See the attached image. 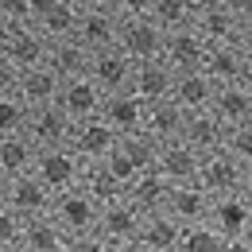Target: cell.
I'll return each mask as SVG.
<instances>
[{
	"mask_svg": "<svg viewBox=\"0 0 252 252\" xmlns=\"http://www.w3.org/2000/svg\"><path fill=\"white\" fill-rule=\"evenodd\" d=\"M0 252H24V249H20V245H16V249H0Z\"/></svg>",
	"mask_w": 252,
	"mask_h": 252,
	"instance_id": "obj_55",
	"label": "cell"
},
{
	"mask_svg": "<svg viewBox=\"0 0 252 252\" xmlns=\"http://www.w3.org/2000/svg\"><path fill=\"white\" fill-rule=\"evenodd\" d=\"M47 63H51V70H55L63 82L66 78H82V74H90V66H94V51L82 47L78 39H63V43H51Z\"/></svg>",
	"mask_w": 252,
	"mask_h": 252,
	"instance_id": "obj_29",
	"label": "cell"
},
{
	"mask_svg": "<svg viewBox=\"0 0 252 252\" xmlns=\"http://www.w3.org/2000/svg\"><path fill=\"white\" fill-rule=\"evenodd\" d=\"M66 252H109V241L101 233H82V237H70Z\"/></svg>",
	"mask_w": 252,
	"mask_h": 252,
	"instance_id": "obj_41",
	"label": "cell"
},
{
	"mask_svg": "<svg viewBox=\"0 0 252 252\" xmlns=\"http://www.w3.org/2000/svg\"><path fill=\"white\" fill-rule=\"evenodd\" d=\"M249 51L241 43H221L210 47V59H206V74L218 82V86H241L249 78Z\"/></svg>",
	"mask_w": 252,
	"mask_h": 252,
	"instance_id": "obj_16",
	"label": "cell"
},
{
	"mask_svg": "<svg viewBox=\"0 0 252 252\" xmlns=\"http://www.w3.org/2000/svg\"><path fill=\"white\" fill-rule=\"evenodd\" d=\"M198 167H202V156L190 148L187 140H171V144H159V159L156 171L167 179V183H190L198 179Z\"/></svg>",
	"mask_w": 252,
	"mask_h": 252,
	"instance_id": "obj_19",
	"label": "cell"
},
{
	"mask_svg": "<svg viewBox=\"0 0 252 252\" xmlns=\"http://www.w3.org/2000/svg\"><path fill=\"white\" fill-rule=\"evenodd\" d=\"M245 163L237 156H229L225 148L221 152H210L202 156V167H198V183L210 190L214 198H225V194H245Z\"/></svg>",
	"mask_w": 252,
	"mask_h": 252,
	"instance_id": "obj_4",
	"label": "cell"
},
{
	"mask_svg": "<svg viewBox=\"0 0 252 252\" xmlns=\"http://www.w3.org/2000/svg\"><path fill=\"white\" fill-rule=\"evenodd\" d=\"M237 43L249 51V59H252V20H245V24H241V39H237Z\"/></svg>",
	"mask_w": 252,
	"mask_h": 252,
	"instance_id": "obj_47",
	"label": "cell"
},
{
	"mask_svg": "<svg viewBox=\"0 0 252 252\" xmlns=\"http://www.w3.org/2000/svg\"><path fill=\"white\" fill-rule=\"evenodd\" d=\"M121 148H125L128 156L136 159V167H140V171L156 167V159H159V140H156V136H148L144 128H140V132H128V136H121Z\"/></svg>",
	"mask_w": 252,
	"mask_h": 252,
	"instance_id": "obj_36",
	"label": "cell"
},
{
	"mask_svg": "<svg viewBox=\"0 0 252 252\" xmlns=\"http://www.w3.org/2000/svg\"><path fill=\"white\" fill-rule=\"evenodd\" d=\"M121 144V132L113 125H105L101 117H90V121H78L74 125V136H70V148L86 163H101L105 156H113Z\"/></svg>",
	"mask_w": 252,
	"mask_h": 252,
	"instance_id": "obj_7",
	"label": "cell"
},
{
	"mask_svg": "<svg viewBox=\"0 0 252 252\" xmlns=\"http://www.w3.org/2000/svg\"><path fill=\"white\" fill-rule=\"evenodd\" d=\"M225 4H229L241 20H252V0H225Z\"/></svg>",
	"mask_w": 252,
	"mask_h": 252,
	"instance_id": "obj_46",
	"label": "cell"
},
{
	"mask_svg": "<svg viewBox=\"0 0 252 252\" xmlns=\"http://www.w3.org/2000/svg\"><path fill=\"white\" fill-rule=\"evenodd\" d=\"M179 237H183V225L171 218L167 210L144 214V225H140V233H136V241L148 252H175L179 249Z\"/></svg>",
	"mask_w": 252,
	"mask_h": 252,
	"instance_id": "obj_26",
	"label": "cell"
},
{
	"mask_svg": "<svg viewBox=\"0 0 252 252\" xmlns=\"http://www.w3.org/2000/svg\"><path fill=\"white\" fill-rule=\"evenodd\" d=\"M194 0H156L152 4V20H156L163 32H183V28H194Z\"/></svg>",
	"mask_w": 252,
	"mask_h": 252,
	"instance_id": "obj_32",
	"label": "cell"
},
{
	"mask_svg": "<svg viewBox=\"0 0 252 252\" xmlns=\"http://www.w3.org/2000/svg\"><path fill=\"white\" fill-rule=\"evenodd\" d=\"M28 117H32V105L16 94H0V136H16V132H28Z\"/></svg>",
	"mask_w": 252,
	"mask_h": 252,
	"instance_id": "obj_34",
	"label": "cell"
},
{
	"mask_svg": "<svg viewBox=\"0 0 252 252\" xmlns=\"http://www.w3.org/2000/svg\"><path fill=\"white\" fill-rule=\"evenodd\" d=\"M109 252H148L140 241H117V245H109Z\"/></svg>",
	"mask_w": 252,
	"mask_h": 252,
	"instance_id": "obj_48",
	"label": "cell"
},
{
	"mask_svg": "<svg viewBox=\"0 0 252 252\" xmlns=\"http://www.w3.org/2000/svg\"><path fill=\"white\" fill-rule=\"evenodd\" d=\"M225 152L237 156L245 167H252V121L249 125H233L229 136H225Z\"/></svg>",
	"mask_w": 252,
	"mask_h": 252,
	"instance_id": "obj_37",
	"label": "cell"
},
{
	"mask_svg": "<svg viewBox=\"0 0 252 252\" xmlns=\"http://www.w3.org/2000/svg\"><path fill=\"white\" fill-rule=\"evenodd\" d=\"M4 55H8V59H12L16 66H20V70H28V66L47 63V55H51V39L39 32V24H24V28H12V35H8V47H4Z\"/></svg>",
	"mask_w": 252,
	"mask_h": 252,
	"instance_id": "obj_20",
	"label": "cell"
},
{
	"mask_svg": "<svg viewBox=\"0 0 252 252\" xmlns=\"http://www.w3.org/2000/svg\"><path fill=\"white\" fill-rule=\"evenodd\" d=\"M225 237L210 221H198V225H183V237H179V249L175 252H221Z\"/></svg>",
	"mask_w": 252,
	"mask_h": 252,
	"instance_id": "obj_33",
	"label": "cell"
},
{
	"mask_svg": "<svg viewBox=\"0 0 252 252\" xmlns=\"http://www.w3.org/2000/svg\"><path fill=\"white\" fill-rule=\"evenodd\" d=\"M8 35H12V24L0 16V55H4V47H8Z\"/></svg>",
	"mask_w": 252,
	"mask_h": 252,
	"instance_id": "obj_49",
	"label": "cell"
},
{
	"mask_svg": "<svg viewBox=\"0 0 252 252\" xmlns=\"http://www.w3.org/2000/svg\"><path fill=\"white\" fill-rule=\"evenodd\" d=\"M101 163L109 167V175H113V179H117V183H121L125 190H128V183H132V179L140 175V167H136V159L128 156V152L121 148V144H117V152H113V156H105Z\"/></svg>",
	"mask_w": 252,
	"mask_h": 252,
	"instance_id": "obj_38",
	"label": "cell"
},
{
	"mask_svg": "<svg viewBox=\"0 0 252 252\" xmlns=\"http://www.w3.org/2000/svg\"><path fill=\"white\" fill-rule=\"evenodd\" d=\"M117 35H121V16H117V12H82L74 39L97 55V51L117 47Z\"/></svg>",
	"mask_w": 252,
	"mask_h": 252,
	"instance_id": "obj_23",
	"label": "cell"
},
{
	"mask_svg": "<svg viewBox=\"0 0 252 252\" xmlns=\"http://www.w3.org/2000/svg\"><path fill=\"white\" fill-rule=\"evenodd\" d=\"M249 237H252V229H249Z\"/></svg>",
	"mask_w": 252,
	"mask_h": 252,
	"instance_id": "obj_56",
	"label": "cell"
},
{
	"mask_svg": "<svg viewBox=\"0 0 252 252\" xmlns=\"http://www.w3.org/2000/svg\"><path fill=\"white\" fill-rule=\"evenodd\" d=\"M214 94H218V82L206 74V70H187V74H175V90L171 97L187 109V113H202L214 105Z\"/></svg>",
	"mask_w": 252,
	"mask_h": 252,
	"instance_id": "obj_24",
	"label": "cell"
},
{
	"mask_svg": "<svg viewBox=\"0 0 252 252\" xmlns=\"http://www.w3.org/2000/svg\"><path fill=\"white\" fill-rule=\"evenodd\" d=\"M163 39H167V32L152 16H132V20H121L117 47L132 63H148V59H163Z\"/></svg>",
	"mask_w": 252,
	"mask_h": 252,
	"instance_id": "obj_3",
	"label": "cell"
},
{
	"mask_svg": "<svg viewBox=\"0 0 252 252\" xmlns=\"http://www.w3.org/2000/svg\"><path fill=\"white\" fill-rule=\"evenodd\" d=\"M4 190H8V175L0 171V194H4Z\"/></svg>",
	"mask_w": 252,
	"mask_h": 252,
	"instance_id": "obj_52",
	"label": "cell"
},
{
	"mask_svg": "<svg viewBox=\"0 0 252 252\" xmlns=\"http://www.w3.org/2000/svg\"><path fill=\"white\" fill-rule=\"evenodd\" d=\"M221 252H252V237H225Z\"/></svg>",
	"mask_w": 252,
	"mask_h": 252,
	"instance_id": "obj_45",
	"label": "cell"
},
{
	"mask_svg": "<svg viewBox=\"0 0 252 252\" xmlns=\"http://www.w3.org/2000/svg\"><path fill=\"white\" fill-rule=\"evenodd\" d=\"M78 20H82V8H78L74 0H55V4L35 20V24H39V32L47 35L51 43H63V39H74Z\"/></svg>",
	"mask_w": 252,
	"mask_h": 252,
	"instance_id": "obj_31",
	"label": "cell"
},
{
	"mask_svg": "<svg viewBox=\"0 0 252 252\" xmlns=\"http://www.w3.org/2000/svg\"><path fill=\"white\" fill-rule=\"evenodd\" d=\"M214 4H225V0H194V8H214Z\"/></svg>",
	"mask_w": 252,
	"mask_h": 252,
	"instance_id": "obj_51",
	"label": "cell"
},
{
	"mask_svg": "<svg viewBox=\"0 0 252 252\" xmlns=\"http://www.w3.org/2000/svg\"><path fill=\"white\" fill-rule=\"evenodd\" d=\"M0 16L12 28H24V24H35V4L32 0H0Z\"/></svg>",
	"mask_w": 252,
	"mask_h": 252,
	"instance_id": "obj_39",
	"label": "cell"
},
{
	"mask_svg": "<svg viewBox=\"0 0 252 252\" xmlns=\"http://www.w3.org/2000/svg\"><path fill=\"white\" fill-rule=\"evenodd\" d=\"M82 187L90 190V194H94L101 206L125 194V187H121V183L109 175V167H105V163H90V167H86V179H82Z\"/></svg>",
	"mask_w": 252,
	"mask_h": 252,
	"instance_id": "obj_35",
	"label": "cell"
},
{
	"mask_svg": "<svg viewBox=\"0 0 252 252\" xmlns=\"http://www.w3.org/2000/svg\"><path fill=\"white\" fill-rule=\"evenodd\" d=\"M140 225H144V214L136 210V202H132L128 194H121V198H113V202L101 206L97 233H101L109 245H117V241H136Z\"/></svg>",
	"mask_w": 252,
	"mask_h": 252,
	"instance_id": "obj_8",
	"label": "cell"
},
{
	"mask_svg": "<svg viewBox=\"0 0 252 252\" xmlns=\"http://www.w3.org/2000/svg\"><path fill=\"white\" fill-rule=\"evenodd\" d=\"M4 210H8V194H0V214H4Z\"/></svg>",
	"mask_w": 252,
	"mask_h": 252,
	"instance_id": "obj_53",
	"label": "cell"
},
{
	"mask_svg": "<svg viewBox=\"0 0 252 252\" xmlns=\"http://www.w3.org/2000/svg\"><path fill=\"white\" fill-rule=\"evenodd\" d=\"M171 90H175V70L167 59H148L132 66V94H140L148 105L171 97Z\"/></svg>",
	"mask_w": 252,
	"mask_h": 252,
	"instance_id": "obj_17",
	"label": "cell"
},
{
	"mask_svg": "<svg viewBox=\"0 0 252 252\" xmlns=\"http://www.w3.org/2000/svg\"><path fill=\"white\" fill-rule=\"evenodd\" d=\"M163 210L179 225H198V221H210V214H214V194L202 187L198 179L171 183V194H167V206Z\"/></svg>",
	"mask_w": 252,
	"mask_h": 252,
	"instance_id": "obj_5",
	"label": "cell"
},
{
	"mask_svg": "<svg viewBox=\"0 0 252 252\" xmlns=\"http://www.w3.org/2000/svg\"><path fill=\"white\" fill-rule=\"evenodd\" d=\"M16 78H20V66L12 63L8 55H0V94H12L16 90Z\"/></svg>",
	"mask_w": 252,
	"mask_h": 252,
	"instance_id": "obj_43",
	"label": "cell"
},
{
	"mask_svg": "<svg viewBox=\"0 0 252 252\" xmlns=\"http://www.w3.org/2000/svg\"><path fill=\"white\" fill-rule=\"evenodd\" d=\"M35 159H39V144H35L28 132H16V136H0V171H4L8 179L35 171Z\"/></svg>",
	"mask_w": 252,
	"mask_h": 252,
	"instance_id": "obj_28",
	"label": "cell"
},
{
	"mask_svg": "<svg viewBox=\"0 0 252 252\" xmlns=\"http://www.w3.org/2000/svg\"><path fill=\"white\" fill-rule=\"evenodd\" d=\"M86 167H90V163L78 156L70 144H63V148H39V159H35V175L55 190V194H63V190H70V187H82Z\"/></svg>",
	"mask_w": 252,
	"mask_h": 252,
	"instance_id": "obj_2",
	"label": "cell"
},
{
	"mask_svg": "<svg viewBox=\"0 0 252 252\" xmlns=\"http://www.w3.org/2000/svg\"><path fill=\"white\" fill-rule=\"evenodd\" d=\"M210 225L218 229L221 237H249V229H252V202L245 198V194H225V198H214Z\"/></svg>",
	"mask_w": 252,
	"mask_h": 252,
	"instance_id": "obj_21",
	"label": "cell"
},
{
	"mask_svg": "<svg viewBox=\"0 0 252 252\" xmlns=\"http://www.w3.org/2000/svg\"><path fill=\"white\" fill-rule=\"evenodd\" d=\"M128 198L136 202V210L140 214H159L163 206H167V194H171V183L159 175L156 167H148V171H140L125 190Z\"/></svg>",
	"mask_w": 252,
	"mask_h": 252,
	"instance_id": "obj_27",
	"label": "cell"
},
{
	"mask_svg": "<svg viewBox=\"0 0 252 252\" xmlns=\"http://www.w3.org/2000/svg\"><path fill=\"white\" fill-rule=\"evenodd\" d=\"M82 12H117V0H74Z\"/></svg>",
	"mask_w": 252,
	"mask_h": 252,
	"instance_id": "obj_44",
	"label": "cell"
},
{
	"mask_svg": "<svg viewBox=\"0 0 252 252\" xmlns=\"http://www.w3.org/2000/svg\"><path fill=\"white\" fill-rule=\"evenodd\" d=\"M245 86H249V90H252V63H249V78H245Z\"/></svg>",
	"mask_w": 252,
	"mask_h": 252,
	"instance_id": "obj_54",
	"label": "cell"
},
{
	"mask_svg": "<svg viewBox=\"0 0 252 252\" xmlns=\"http://www.w3.org/2000/svg\"><path fill=\"white\" fill-rule=\"evenodd\" d=\"M245 198H249V202H252V167H249V171H245Z\"/></svg>",
	"mask_w": 252,
	"mask_h": 252,
	"instance_id": "obj_50",
	"label": "cell"
},
{
	"mask_svg": "<svg viewBox=\"0 0 252 252\" xmlns=\"http://www.w3.org/2000/svg\"><path fill=\"white\" fill-rule=\"evenodd\" d=\"M101 121H105V125H113L121 136L140 132L144 121H148V101H144L140 94H132V90H125V94H105Z\"/></svg>",
	"mask_w": 252,
	"mask_h": 252,
	"instance_id": "obj_12",
	"label": "cell"
},
{
	"mask_svg": "<svg viewBox=\"0 0 252 252\" xmlns=\"http://www.w3.org/2000/svg\"><path fill=\"white\" fill-rule=\"evenodd\" d=\"M16 94L24 97L28 105H51V101H59L63 94V78L51 70V63H39V66H28V70H20V78H16Z\"/></svg>",
	"mask_w": 252,
	"mask_h": 252,
	"instance_id": "obj_18",
	"label": "cell"
},
{
	"mask_svg": "<svg viewBox=\"0 0 252 252\" xmlns=\"http://www.w3.org/2000/svg\"><path fill=\"white\" fill-rule=\"evenodd\" d=\"M47 214L59 221V229H63L66 237H82V233H97L101 202L86 187H70L63 194H55V202H51Z\"/></svg>",
	"mask_w": 252,
	"mask_h": 252,
	"instance_id": "obj_1",
	"label": "cell"
},
{
	"mask_svg": "<svg viewBox=\"0 0 252 252\" xmlns=\"http://www.w3.org/2000/svg\"><path fill=\"white\" fill-rule=\"evenodd\" d=\"M214 113L221 117V125H249L252 121V90L241 82V86H218L214 94Z\"/></svg>",
	"mask_w": 252,
	"mask_h": 252,
	"instance_id": "obj_30",
	"label": "cell"
},
{
	"mask_svg": "<svg viewBox=\"0 0 252 252\" xmlns=\"http://www.w3.org/2000/svg\"><path fill=\"white\" fill-rule=\"evenodd\" d=\"M20 237H24V218L8 206V210L0 214V249H16Z\"/></svg>",
	"mask_w": 252,
	"mask_h": 252,
	"instance_id": "obj_40",
	"label": "cell"
},
{
	"mask_svg": "<svg viewBox=\"0 0 252 252\" xmlns=\"http://www.w3.org/2000/svg\"><path fill=\"white\" fill-rule=\"evenodd\" d=\"M183 128H187V109H183L175 97H163V101H152V105H148L144 132H148V136H156L159 144L183 140Z\"/></svg>",
	"mask_w": 252,
	"mask_h": 252,
	"instance_id": "obj_22",
	"label": "cell"
},
{
	"mask_svg": "<svg viewBox=\"0 0 252 252\" xmlns=\"http://www.w3.org/2000/svg\"><path fill=\"white\" fill-rule=\"evenodd\" d=\"M241 16L229 8V4H214V8H198L194 16V32L202 35L210 47H221V43H237L241 39Z\"/></svg>",
	"mask_w": 252,
	"mask_h": 252,
	"instance_id": "obj_14",
	"label": "cell"
},
{
	"mask_svg": "<svg viewBox=\"0 0 252 252\" xmlns=\"http://www.w3.org/2000/svg\"><path fill=\"white\" fill-rule=\"evenodd\" d=\"M225 136H229V125H221V117L214 109H202V113H187V128H183V140L198 156H210V152H221L225 148Z\"/></svg>",
	"mask_w": 252,
	"mask_h": 252,
	"instance_id": "obj_15",
	"label": "cell"
},
{
	"mask_svg": "<svg viewBox=\"0 0 252 252\" xmlns=\"http://www.w3.org/2000/svg\"><path fill=\"white\" fill-rule=\"evenodd\" d=\"M132 59H128L121 47H109V51H97L94 55V66H90V78L105 94H125L132 90Z\"/></svg>",
	"mask_w": 252,
	"mask_h": 252,
	"instance_id": "obj_13",
	"label": "cell"
},
{
	"mask_svg": "<svg viewBox=\"0 0 252 252\" xmlns=\"http://www.w3.org/2000/svg\"><path fill=\"white\" fill-rule=\"evenodd\" d=\"M163 59L171 63V70H175V74H187V70H206L210 43L194 32V28L167 32V39H163Z\"/></svg>",
	"mask_w": 252,
	"mask_h": 252,
	"instance_id": "obj_9",
	"label": "cell"
},
{
	"mask_svg": "<svg viewBox=\"0 0 252 252\" xmlns=\"http://www.w3.org/2000/svg\"><path fill=\"white\" fill-rule=\"evenodd\" d=\"M66 237L59 229V221L51 214H35V218H24V237H20V249L24 252H63Z\"/></svg>",
	"mask_w": 252,
	"mask_h": 252,
	"instance_id": "obj_25",
	"label": "cell"
},
{
	"mask_svg": "<svg viewBox=\"0 0 252 252\" xmlns=\"http://www.w3.org/2000/svg\"><path fill=\"white\" fill-rule=\"evenodd\" d=\"M8 206L20 214V218H35V214H47L51 210V202H55V190L47 187L35 171L28 175H16V179H8Z\"/></svg>",
	"mask_w": 252,
	"mask_h": 252,
	"instance_id": "obj_10",
	"label": "cell"
},
{
	"mask_svg": "<svg viewBox=\"0 0 252 252\" xmlns=\"http://www.w3.org/2000/svg\"><path fill=\"white\" fill-rule=\"evenodd\" d=\"M74 125L78 121H70V113H66L59 101H51V105H35L32 117H28V136H32L39 148H63L70 144V136H74Z\"/></svg>",
	"mask_w": 252,
	"mask_h": 252,
	"instance_id": "obj_6",
	"label": "cell"
},
{
	"mask_svg": "<svg viewBox=\"0 0 252 252\" xmlns=\"http://www.w3.org/2000/svg\"><path fill=\"white\" fill-rule=\"evenodd\" d=\"M59 105L70 113V121H90V117H101L105 90L97 86L90 74H82V78H66L63 94H59Z\"/></svg>",
	"mask_w": 252,
	"mask_h": 252,
	"instance_id": "obj_11",
	"label": "cell"
},
{
	"mask_svg": "<svg viewBox=\"0 0 252 252\" xmlns=\"http://www.w3.org/2000/svg\"><path fill=\"white\" fill-rule=\"evenodd\" d=\"M152 4L156 0H117V16L132 20V16H152Z\"/></svg>",
	"mask_w": 252,
	"mask_h": 252,
	"instance_id": "obj_42",
	"label": "cell"
}]
</instances>
